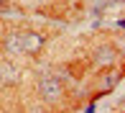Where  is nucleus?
I'll return each mask as SVG.
<instances>
[{"mask_svg":"<svg viewBox=\"0 0 125 113\" xmlns=\"http://www.w3.org/2000/svg\"><path fill=\"white\" fill-rule=\"evenodd\" d=\"M41 93H43V98H59V93H61V85H59V80L56 77H43L41 80Z\"/></svg>","mask_w":125,"mask_h":113,"instance_id":"obj_1","label":"nucleus"},{"mask_svg":"<svg viewBox=\"0 0 125 113\" xmlns=\"http://www.w3.org/2000/svg\"><path fill=\"white\" fill-rule=\"evenodd\" d=\"M0 75H3V80H13L18 72H15V67H10V64H5V67H0Z\"/></svg>","mask_w":125,"mask_h":113,"instance_id":"obj_4","label":"nucleus"},{"mask_svg":"<svg viewBox=\"0 0 125 113\" xmlns=\"http://www.w3.org/2000/svg\"><path fill=\"white\" fill-rule=\"evenodd\" d=\"M8 49H10V52H18V54H23V44H21V36L8 39Z\"/></svg>","mask_w":125,"mask_h":113,"instance_id":"obj_3","label":"nucleus"},{"mask_svg":"<svg viewBox=\"0 0 125 113\" xmlns=\"http://www.w3.org/2000/svg\"><path fill=\"white\" fill-rule=\"evenodd\" d=\"M21 44H23V52H33L43 44V39L36 36V33H26V36H21Z\"/></svg>","mask_w":125,"mask_h":113,"instance_id":"obj_2","label":"nucleus"}]
</instances>
